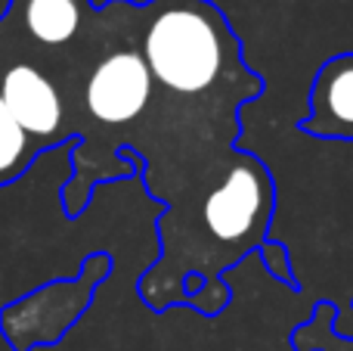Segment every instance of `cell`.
<instances>
[{
    "label": "cell",
    "instance_id": "6da1fadb",
    "mask_svg": "<svg viewBox=\"0 0 353 351\" xmlns=\"http://www.w3.org/2000/svg\"><path fill=\"white\" fill-rule=\"evenodd\" d=\"M155 87L140 50V3L112 0L99 6L81 53V78L74 81L81 140L72 146V178L59 193L68 221L81 218L93 202L105 162L112 178L137 174L121 155L146 131Z\"/></svg>",
    "mask_w": 353,
    "mask_h": 351
},
{
    "label": "cell",
    "instance_id": "7a4b0ae2",
    "mask_svg": "<svg viewBox=\"0 0 353 351\" xmlns=\"http://www.w3.org/2000/svg\"><path fill=\"white\" fill-rule=\"evenodd\" d=\"M140 50L155 87L192 109L239 115L263 91L236 28L211 0L140 3Z\"/></svg>",
    "mask_w": 353,
    "mask_h": 351
},
{
    "label": "cell",
    "instance_id": "3957f363",
    "mask_svg": "<svg viewBox=\"0 0 353 351\" xmlns=\"http://www.w3.org/2000/svg\"><path fill=\"white\" fill-rule=\"evenodd\" d=\"M109 274L112 258L105 252L84 255L78 277H56L0 311L3 339L12 351H34L41 345L62 342V336L87 314Z\"/></svg>",
    "mask_w": 353,
    "mask_h": 351
},
{
    "label": "cell",
    "instance_id": "277c9868",
    "mask_svg": "<svg viewBox=\"0 0 353 351\" xmlns=\"http://www.w3.org/2000/svg\"><path fill=\"white\" fill-rule=\"evenodd\" d=\"M97 10V0H10L3 16L31 47L62 53L87 35Z\"/></svg>",
    "mask_w": 353,
    "mask_h": 351
},
{
    "label": "cell",
    "instance_id": "5b68a950",
    "mask_svg": "<svg viewBox=\"0 0 353 351\" xmlns=\"http://www.w3.org/2000/svg\"><path fill=\"white\" fill-rule=\"evenodd\" d=\"M338 305L319 298L313 314L292 333V351H353V339H341L335 333Z\"/></svg>",
    "mask_w": 353,
    "mask_h": 351
},
{
    "label": "cell",
    "instance_id": "8992f818",
    "mask_svg": "<svg viewBox=\"0 0 353 351\" xmlns=\"http://www.w3.org/2000/svg\"><path fill=\"white\" fill-rule=\"evenodd\" d=\"M257 255H261L263 271H267L273 280H279V283H288V286H298V283H294L292 249H288L285 243H279V240H267L261 249H257Z\"/></svg>",
    "mask_w": 353,
    "mask_h": 351
}]
</instances>
